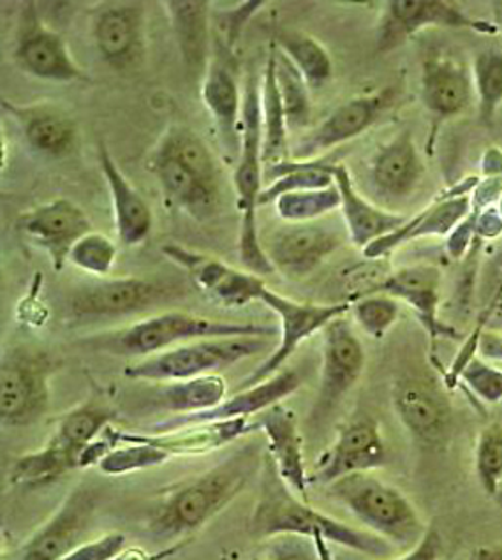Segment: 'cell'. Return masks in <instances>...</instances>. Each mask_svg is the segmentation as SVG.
<instances>
[{"label":"cell","mask_w":502,"mask_h":560,"mask_svg":"<svg viewBox=\"0 0 502 560\" xmlns=\"http://www.w3.org/2000/svg\"><path fill=\"white\" fill-rule=\"evenodd\" d=\"M429 27L466 28L495 36L498 28L492 22L475 19L446 0H389L381 16L377 32V50H395L409 37Z\"/></svg>","instance_id":"obj_10"},{"label":"cell","mask_w":502,"mask_h":560,"mask_svg":"<svg viewBox=\"0 0 502 560\" xmlns=\"http://www.w3.org/2000/svg\"><path fill=\"white\" fill-rule=\"evenodd\" d=\"M254 430H258V423H249L247 418H238V420L182 427V429L159 432V434H138V432H131V434L143 443L161 447L172 457H198L235 443L238 439L253 434Z\"/></svg>","instance_id":"obj_31"},{"label":"cell","mask_w":502,"mask_h":560,"mask_svg":"<svg viewBox=\"0 0 502 560\" xmlns=\"http://www.w3.org/2000/svg\"><path fill=\"white\" fill-rule=\"evenodd\" d=\"M397 97V89L386 86L374 94L358 95L346 101L291 149V159L316 161L326 152L362 136L389 112Z\"/></svg>","instance_id":"obj_11"},{"label":"cell","mask_w":502,"mask_h":560,"mask_svg":"<svg viewBox=\"0 0 502 560\" xmlns=\"http://www.w3.org/2000/svg\"><path fill=\"white\" fill-rule=\"evenodd\" d=\"M492 23L493 27L498 28V32H502V0L492 2Z\"/></svg>","instance_id":"obj_55"},{"label":"cell","mask_w":502,"mask_h":560,"mask_svg":"<svg viewBox=\"0 0 502 560\" xmlns=\"http://www.w3.org/2000/svg\"><path fill=\"white\" fill-rule=\"evenodd\" d=\"M358 326L372 339L381 340L400 316V302L388 294H365L351 303Z\"/></svg>","instance_id":"obj_45"},{"label":"cell","mask_w":502,"mask_h":560,"mask_svg":"<svg viewBox=\"0 0 502 560\" xmlns=\"http://www.w3.org/2000/svg\"><path fill=\"white\" fill-rule=\"evenodd\" d=\"M478 117L485 127H492L502 104V48H485L471 66Z\"/></svg>","instance_id":"obj_41"},{"label":"cell","mask_w":502,"mask_h":560,"mask_svg":"<svg viewBox=\"0 0 502 560\" xmlns=\"http://www.w3.org/2000/svg\"><path fill=\"white\" fill-rule=\"evenodd\" d=\"M126 550V536L109 533L92 541H83L60 560H115Z\"/></svg>","instance_id":"obj_50"},{"label":"cell","mask_w":502,"mask_h":560,"mask_svg":"<svg viewBox=\"0 0 502 560\" xmlns=\"http://www.w3.org/2000/svg\"><path fill=\"white\" fill-rule=\"evenodd\" d=\"M335 166L328 159L316 161H284L265 167V180L270 182L259 196V205L272 203L277 198L302 190L328 189L335 186Z\"/></svg>","instance_id":"obj_36"},{"label":"cell","mask_w":502,"mask_h":560,"mask_svg":"<svg viewBox=\"0 0 502 560\" xmlns=\"http://www.w3.org/2000/svg\"><path fill=\"white\" fill-rule=\"evenodd\" d=\"M476 178H467L460 186L453 187L450 195L421 210L415 218H408L394 233L376 240L363 249L366 259L386 258L398 247L427 238V236H448L471 212V190L478 186Z\"/></svg>","instance_id":"obj_24"},{"label":"cell","mask_w":502,"mask_h":560,"mask_svg":"<svg viewBox=\"0 0 502 560\" xmlns=\"http://www.w3.org/2000/svg\"><path fill=\"white\" fill-rule=\"evenodd\" d=\"M392 402L404 429L427 450H440L452 438L453 412L443 392L418 377H404L392 389Z\"/></svg>","instance_id":"obj_16"},{"label":"cell","mask_w":502,"mask_h":560,"mask_svg":"<svg viewBox=\"0 0 502 560\" xmlns=\"http://www.w3.org/2000/svg\"><path fill=\"white\" fill-rule=\"evenodd\" d=\"M258 429L267 438L268 457L272 458L279 476L300 499L308 502L311 478L305 469L304 439L300 434L296 415L277 404L261 412Z\"/></svg>","instance_id":"obj_26"},{"label":"cell","mask_w":502,"mask_h":560,"mask_svg":"<svg viewBox=\"0 0 502 560\" xmlns=\"http://www.w3.org/2000/svg\"><path fill=\"white\" fill-rule=\"evenodd\" d=\"M51 357L39 349H11L0 365V420L4 427L36 423L50 404Z\"/></svg>","instance_id":"obj_8"},{"label":"cell","mask_w":502,"mask_h":560,"mask_svg":"<svg viewBox=\"0 0 502 560\" xmlns=\"http://www.w3.org/2000/svg\"><path fill=\"white\" fill-rule=\"evenodd\" d=\"M2 108L19 120L25 140L37 154L63 158L77 147V122L63 114L62 109L51 106H16L10 101H4Z\"/></svg>","instance_id":"obj_32"},{"label":"cell","mask_w":502,"mask_h":560,"mask_svg":"<svg viewBox=\"0 0 502 560\" xmlns=\"http://www.w3.org/2000/svg\"><path fill=\"white\" fill-rule=\"evenodd\" d=\"M273 45L294 63L311 91H319L334 78V60L322 43L300 31H281Z\"/></svg>","instance_id":"obj_38"},{"label":"cell","mask_w":502,"mask_h":560,"mask_svg":"<svg viewBox=\"0 0 502 560\" xmlns=\"http://www.w3.org/2000/svg\"><path fill=\"white\" fill-rule=\"evenodd\" d=\"M425 175L411 131L398 132L394 140L381 147L372 159L371 180L377 192L386 198H408Z\"/></svg>","instance_id":"obj_29"},{"label":"cell","mask_w":502,"mask_h":560,"mask_svg":"<svg viewBox=\"0 0 502 560\" xmlns=\"http://www.w3.org/2000/svg\"><path fill=\"white\" fill-rule=\"evenodd\" d=\"M365 369V351L345 316L323 330V365L313 420L322 421L354 388Z\"/></svg>","instance_id":"obj_12"},{"label":"cell","mask_w":502,"mask_h":560,"mask_svg":"<svg viewBox=\"0 0 502 560\" xmlns=\"http://www.w3.org/2000/svg\"><path fill=\"white\" fill-rule=\"evenodd\" d=\"M226 381L221 375H201L167 383L155 395V404L173 416L195 415L219 406L226 398Z\"/></svg>","instance_id":"obj_37"},{"label":"cell","mask_w":502,"mask_h":560,"mask_svg":"<svg viewBox=\"0 0 502 560\" xmlns=\"http://www.w3.org/2000/svg\"><path fill=\"white\" fill-rule=\"evenodd\" d=\"M19 226L50 256L55 271L63 270L74 245L94 231L89 215L69 199H54L23 213Z\"/></svg>","instance_id":"obj_23"},{"label":"cell","mask_w":502,"mask_h":560,"mask_svg":"<svg viewBox=\"0 0 502 560\" xmlns=\"http://www.w3.org/2000/svg\"><path fill=\"white\" fill-rule=\"evenodd\" d=\"M337 208H340V192L337 186L291 192L276 199L277 213L285 222H314Z\"/></svg>","instance_id":"obj_43"},{"label":"cell","mask_w":502,"mask_h":560,"mask_svg":"<svg viewBox=\"0 0 502 560\" xmlns=\"http://www.w3.org/2000/svg\"><path fill=\"white\" fill-rule=\"evenodd\" d=\"M328 495L353 513L366 529L394 547H417L425 536L423 520L398 488L372 472H357L328 485Z\"/></svg>","instance_id":"obj_5"},{"label":"cell","mask_w":502,"mask_h":560,"mask_svg":"<svg viewBox=\"0 0 502 560\" xmlns=\"http://www.w3.org/2000/svg\"><path fill=\"white\" fill-rule=\"evenodd\" d=\"M302 377L296 371H281L270 380L256 384L253 388L238 389L231 398H224L219 406L209 411L195 412V415L170 416L167 420L159 421L150 427V434L170 432L182 427L201 425V423H215V421L238 420L249 416L265 412L270 407L281 404L284 398L300 388Z\"/></svg>","instance_id":"obj_25"},{"label":"cell","mask_w":502,"mask_h":560,"mask_svg":"<svg viewBox=\"0 0 502 560\" xmlns=\"http://www.w3.org/2000/svg\"><path fill=\"white\" fill-rule=\"evenodd\" d=\"M101 57L115 71L138 68L145 55V8L141 2H108L92 25Z\"/></svg>","instance_id":"obj_20"},{"label":"cell","mask_w":502,"mask_h":560,"mask_svg":"<svg viewBox=\"0 0 502 560\" xmlns=\"http://www.w3.org/2000/svg\"><path fill=\"white\" fill-rule=\"evenodd\" d=\"M272 46L276 51L277 85L281 92L285 122L290 131H300L308 126L313 115L311 89L299 69L294 68V63L273 43Z\"/></svg>","instance_id":"obj_40"},{"label":"cell","mask_w":502,"mask_h":560,"mask_svg":"<svg viewBox=\"0 0 502 560\" xmlns=\"http://www.w3.org/2000/svg\"><path fill=\"white\" fill-rule=\"evenodd\" d=\"M476 238L493 240L502 235V210L499 205L469 212Z\"/></svg>","instance_id":"obj_51"},{"label":"cell","mask_w":502,"mask_h":560,"mask_svg":"<svg viewBox=\"0 0 502 560\" xmlns=\"http://www.w3.org/2000/svg\"><path fill=\"white\" fill-rule=\"evenodd\" d=\"M335 186L340 192V212L345 218L348 236L360 249H365L376 240L394 233L408 221L406 215L386 212L383 208L366 201L357 189L353 178L345 164L335 166Z\"/></svg>","instance_id":"obj_30"},{"label":"cell","mask_w":502,"mask_h":560,"mask_svg":"<svg viewBox=\"0 0 502 560\" xmlns=\"http://www.w3.org/2000/svg\"><path fill=\"white\" fill-rule=\"evenodd\" d=\"M276 328L254 323L215 322L209 317L195 316L186 312H164L137 325L127 326L114 334L97 335L89 340L95 351L115 357L140 358L164 353L166 349L182 343L227 337H267L272 339Z\"/></svg>","instance_id":"obj_3"},{"label":"cell","mask_w":502,"mask_h":560,"mask_svg":"<svg viewBox=\"0 0 502 560\" xmlns=\"http://www.w3.org/2000/svg\"><path fill=\"white\" fill-rule=\"evenodd\" d=\"M499 290H502V284H501V285H499Z\"/></svg>","instance_id":"obj_56"},{"label":"cell","mask_w":502,"mask_h":560,"mask_svg":"<svg viewBox=\"0 0 502 560\" xmlns=\"http://www.w3.org/2000/svg\"><path fill=\"white\" fill-rule=\"evenodd\" d=\"M112 411L108 407L94 400L69 411L42 450L14 462L11 483L27 488L48 487L71 470L80 469L83 450L105 432Z\"/></svg>","instance_id":"obj_6"},{"label":"cell","mask_w":502,"mask_h":560,"mask_svg":"<svg viewBox=\"0 0 502 560\" xmlns=\"http://www.w3.org/2000/svg\"><path fill=\"white\" fill-rule=\"evenodd\" d=\"M94 493L74 488L48 522L32 534L20 550V560H60L80 547L94 520Z\"/></svg>","instance_id":"obj_22"},{"label":"cell","mask_w":502,"mask_h":560,"mask_svg":"<svg viewBox=\"0 0 502 560\" xmlns=\"http://www.w3.org/2000/svg\"><path fill=\"white\" fill-rule=\"evenodd\" d=\"M441 279V270L434 265H412L389 273L360 296L381 293L388 294L398 302L408 303L429 335L430 348L434 349L440 340L462 339L457 328L440 319Z\"/></svg>","instance_id":"obj_17"},{"label":"cell","mask_w":502,"mask_h":560,"mask_svg":"<svg viewBox=\"0 0 502 560\" xmlns=\"http://www.w3.org/2000/svg\"><path fill=\"white\" fill-rule=\"evenodd\" d=\"M267 348V337L195 340L127 365L124 375L127 380L154 383L195 380L201 375L215 374L245 358L256 357Z\"/></svg>","instance_id":"obj_7"},{"label":"cell","mask_w":502,"mask_h":560,"mask_svg":"<svg viewBox=\"0 0 502 560\" xmlns=\"http://www.w3.org/2000/svg\"><path fill=\"white\" fill-rule=\"evenodd\" d=\"M164 8L184 66L192 77H205L210 63V2L167 0Z\"/></svg>","instance_id":"obj_33"},{"label":"cell","mask_w":502,"mask_h":560,"mask_svg":"<svg viewBox=\"0 0 502 560\" xmlns=\"http://www.w3.org/2000/svg\"><path fill=\"white\" fill-rule=\"evenodd\" d=\"M388 462L385 439L376 420L360 416L340 427L337 439L317 460L311 481L328 485L357 472H372Z\"/></svg>","instance_id":"obj_15"},{"label":"cell","mask_w":502,"mask_h":560,"mask_svg":"<svg viewBox=\"0 0 502 560\" xmlns=\"http://www.w3.org/2000/svg\"><path fill=\"white\" fill-rule=\"evenodd\" d=\"M420 95L432 122L430 150L443 122L471 106L476 97L471 68L448 55H430L421 66Z\"/></svg>","instance_id":"obj_18"},{"label":"cell","mask_w":502,"mask_h":560,"mask_svg":"<svg viewBox=\"0 0 502 560\" xmlns=\"http://www.w3.org/2000/svg\"><path fill=\"white\" fill-rule=\"evenodd\" d=\"M476 478L489 498H495L502 483V425L490 423L476 439Z\"/></svg>","instance_id":"obj_44"},{"label":"cell","mask_w":502,"mask_h":560,"mask_svg":"<svg viewBox=\"0 0 502 560\" xmlns=\"http://www.w3.org/2000/svg\"><path fill=\"white\" fill-rule=\"evenodd\" d=\"M261 450L245 444L203 475L167 488L150 511L149 530L155 538H186L241 495L262 467Z\"/></svg>","instance_id":"obj_1"},{"label":"cell","mask_w":502,"mask_h":560,"mask_svg":"<svg viewBox=\"0 0 502 560\" xmlns=\"http://www.w3.org/2000/svg\"><path fill=\"white\" fill-rule=\"evenodd\" d=\"M261 122H262V164L265 167L290 161L291 150L288 145V122L281 92L277 85L276 51L270 46L261 86Z\"/></svg>","instance_id":"obj_35"},{"label":"cell","mask_w":502,"mask_h":560,"mask_svg":"<svg viewBox=\"0 0 502 560\" xmlns=\"http://www.w3.org/2000/svg\"><path fill=\"white\" fill-rule=\"evenodd\" d=\"M250 534L259 539L279 534H299L313 539L322 536L328 542L376 559H385L394 551L392 542L371 530L354 529L300 499L279 476L268 453L262 458L261 487L250 516Z\"/></svg>","instance_id":"obj_2"},{"label":"cell","mask_w":502,"mask_h":560,"mask_svg":"<svg viewBox=\"0 0 502 560\" xmlns=\"http://www.w3.org/2000/svg\"><path fill=\"white\" fill-rule=\"evenodd\" d=\"M265 560H322L316 542L299 534H279L267 539Z\"/></svg>","instance_id":"obj_48"},{"label":"cell","mask_w":502,"mask_h":560,"mask_svg":"<svg viewBox=\"0 0 502 560\" xmlns=\"http://www.w3.org/2000/svg\"><path fill=\"white\" fill-rule=\"evenodd\" d=\"M115 435H117L120 446L115 447L114 452H109L97 466L103 475H129V472L163 466L164 462L172 458V455H167L161 447L143 443L131 432L115 429Z\"/></svg>","instance_id":"obj_42"},{"label":"cell","mask_w":502,"mask_h":560,"mask_svg":"<svg viewBox=\"0 0 502 560\" xmlns=\"http://www.w3.org/2000/svg\"><path fill=\"white\" fill-rule=\"evenodd\" d=\"M441 538L434 527L427 529L425 536L420 539L417 547H412L406 556L392 560H440Z\"/></svg>","instance_id":"obj_52"},{"label":"cell","mask_w":502,"mask_h":560,"mask_svg":"<svg viewBox=\"0 0 502 560\" xmlns=\"http://www.w3.org/2000/svg\"><path fill=\"white\" fill-rule=\"evenodd\" d=\"M14 60L31 77L45 82L73 83L85 78L59 32L46 27L36 5H23Z\"/></svg>","instance_id":"obj_13"},{"label":"cell","mask_w":502,"mask_h":560,"mask_svg":"<svg viewBox=\"0 0 502 560\" xmlns=\"http://www.w3.org/2000/svg\"><path fill=\"white\" fill-rule=\"evenodd\" d=\"M178 548H182V545H177V547L172 548V550L163 551V553H157V556L147 553V551L140 550V548H132V550L129 551L124 550L115 560H163L172 556V553H175Z\"/></svg>","instance_id":"obj_54"},{"label":"cell","mask_w":502,"mask_h":560,"mask_svg":"<svg viewBox=\"0 0 502 560\" xmlns=\"http://www.w3.org/2000/svg\"><path fill=\"white\" fill-rule=\"evenodd\" d=\"M460 381L483 402H501L502 369L485 362L483 358H472L471 362L467 363L466 369L462 371Z\"/></svg>","instance_id":"obj_47"},{"label":"cell","mask_w":502,"mask_h":560,"mask_svg":"<svg viewBox=\"0 0 502 560\" xmlns=\"http://www.w3.org/2000/svg\"><path fill=\"white\" fill-rule=\"evenodd\" d=\"M159 184L163 187L164 196L170 203L180 208L198 221H205L212 215L218 205L219 189L199 180L177 161L154 154L150 163Z\"/></svg>","instance_id":"obj_34"},{"label":"cell","mask_w":502,"mask_h":560,"mask_svg":"<svg viewBox=\"0 0 502 560\" xmlns=\"http://www.w3.org/2000/svg\"><path fill=\"white\" fill-rule=\"evenodd\" d=\"M265 4H267L265 0H247V2H241L236 10L222 11L218 14V31L227 50H233V46L242 36L245 23L249 22Z\"/></svg>","instance_id":"obj_49"},{"label":"cell","mask_w":502,"mask_h":560,"mask_svg":"<svg viewBox=\"0 0 502 560\" xmlns=\"http://www.w3.org/2000/svg\"><path fill=\"white\" fill-rule=\"evenodd\" d=\"M342 245L339 231L319 222H288L262 242L265 253L279 273L302 280L322 267Z\"/></svg>","instance_id":"obj_14"},{"label":"cell","mask_w":502,"mask_h":560,"mask_svg":"<svg viewBox=\"0 0 502 560\" xmlns=\"http://www.w3.org/2000/svg\"><path fill=\"white\" fill-rule=\"evenodd\" d=\"M117 245L97 231L83 236L69 254V262L95 277H106L117 261Z\"/></svg>","instance_id":"obj_46"},{"label":"cell","mask_w":502,"mask_h":560,"mask_svg":"<svg viewBox=\"0 0 502 560\" xmlns=\"http://www.w3.org/2000/svg\"><path fill=\"white\" fill-rule=\"evenodd\" d=\"M155 154L177 161L199 180L219 189L218 161L198 135L184 126H172L164 132Z\"/></svg>","instance_id":"obj_39"},{"label":"cell","mask_w":502,"mask_h":560,"mask_svg":"<svg viewBox=\"0 0 502 560\" xmlns=\"http://www.w3.org/2000/svg\"><path fill=\"white\" fill-rule=\"evenodd\" d=\"M203 103L212 115L226 159L241 155V114L244 103L235 74L221 60H210L201 86Z\"/></svg>","instance_id":"obj_28"},{"label":"cell","mask_w":502,"mask_h":560,"mask_svg":"<svg viewBox=\"0 0 502 560\" xmlns=\"http://www.w3.org/2000/svg\"><path fill=\"white\" fill-rule=\"evenodd\" d=\"M163 254L184 268L199 290L224 307L238 308L259 302L262 291L267 290L261 277L236 270L221 259L186 249L182 245H164Z\"/></svg>","instance_id":"obj_19"},{"label":"cell","mask_w":502,"mask_h":560,"mask_svg":"<svg viewBox=\"0 0 502 560\" xmlns=\"http://www.w3.org/2000/svg\"><path fill=\"white\" fill-rule=\"evenodd\" d=\"M478 357L485 362L502 363V334L485 330L478 340Z\"/></svg>","instance_id":"obj_53"},{"label":"cell","mask_w":502,"mask_h":560,"mask_svg":"<svg viewBox=\"0 0 502 560\" xmlns=\"http://www.w3.org/2000/svg\"><path fill=\"white\" fill-rule=\"evenodd\" d=\"M259 302L265 303L270 311L276 312L281 330H279V343L273 353L261 365L242 381L241 389L253 388L262 381L270 380L282 371L284 363L293 357L300 343L313 337L317 331L325 330L335 319L346 316L351 311V303L340 302L322 305V303H304L285 299L282 294L272 290H265Z\"/></svg>","instance_id":"obj_9"},{"label":"cell","mask_w":502,"mask_h":560,"mask_svg":"<svg viewBox=\"0 0 502 560\" xmlns=\"http://www.w3.org/2000/svg\"><path fill=\"white\" fill-rule=\"evenodd\" d=\"M244 126H242L241 155L236 161L233 184H235L238 210H241V231H238V258L245 270L254 276L276 273L268 259L261 238H259L258 207L265 180L262 164V122L261 94L256 80H249L245 91Z\"/></svg>","instance_id":"obj_4"},{"label":"cell","mask_w":502,"mask_h":560,"mask_svg":"<svg viewBox=\"0 0 502 560\" xmlns=\"http://www.w3.org/2000/svg\"><path fill=\"white\" fill-rule=\"evenodd\" d=\"M172 296V290L138 277L105 279L78 288L69 307L77 317H118L154 307Z\"/></svg>","instance_id":"obj_21"},{"label":"cell","mask_w":502,"mask_h":560,"mask_svg":"<svg viewBox=\"0 0 502 560\" xmlns=\"http://www.w3.org/2000/svg\"><path fill=\"white\" fill-rule=\"evenodd\" d=\"M100 166L108 184L114 205L115 230L124 245L135 247L145 242L154 226V215L143 196L129 184L122 170L109 154L105 141L100 143Z\"/></svg>","instance_id":"obj_27"}]
</instances>
